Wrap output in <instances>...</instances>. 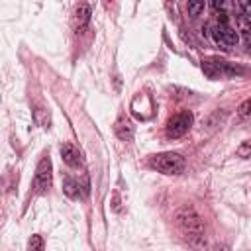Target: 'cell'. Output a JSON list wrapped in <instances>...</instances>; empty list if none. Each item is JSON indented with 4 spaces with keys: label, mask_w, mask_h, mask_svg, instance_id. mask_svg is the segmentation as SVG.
<instances>
[{
    "label": "cell",
    "mask_w": 251,
    "mask_h": 251,
    "mask_svg": "<svg viewBox=\"0 0 251 251\" xmlns=\"http://www.w3.org/2000/svg\"><path fill=\"white\" fill-rule=\"evenodd\" d=\"M175 222H176V227L180 229V233L186 237V241L196 247V249H202L206 247V235H204V222L202 218L198 216V212L194 208H180L176 214H175Z\"/></svg>",
    "instance_id": "obj_1"
},
{
    "label": "cell",
    "mask_w": 251,
    "mask_h": 251,
    "mask_svg": "<svg viewBox=\"0 0 251 251\" xmlns=\"http://www.w3.org/2000/svg\"><path fill=\"white\" fill-rule=\"evenodd\" d=\"M206 29H208L210 39L216 45H222L224 49H229V47L237 45V41H239V35L229 25V20H227V14L226 12H218V20L214 24H210Z\"/></svg>",
    "instance_id": "obj_2"
},
{
    "label": "cell",
    "mask_w": 251,
    "mask_h": 251,
    "mask_svg": "<svg viewBox=\"0 0 251 251\" xmlns=\"http://www.w3.org/2000/svg\"><path fill=\"white\" fill-rule=\"evenodd\" d=\"M149 167L163 175H180L184 171V157L180 153H173V151L151 155Z\"/></svg>",
    "instance_id": "obj_3"
},
{
    "label": "cell",
    "mask_w": 251,
    "mask_h": 251,
    "mask_svg": "<svg viewBox=\"0 0 251 251\" xmlns=\"http://www.w3.org/2000/svg\"><path fill=\"white\" fill-rule=\"evenodd\" d=\"M202 71L208 78H227V76H235V75H243L245 71L229 61H224L220 57H210L202 61Z\"/></svg>",
    "instance_id": "obj_4"
},
{
    "label": "cell",
    "mask_w": 251,
    "mask_h": 251,
    "mask_svg": "<svg viewBox=\"0 0 251 251\" xmlns=\"http://www.w3.org/2000/svg\"><path fill=\"white\" fill-rule=\"evenodd\" d=\"M53 167H51V159L49 155H43L41 161L37 163L35 169V176H33V190L37 194H43L51 188V180H53Z\"/></svg>",
    "instance_id": "obj_5"
},
{
    "label": "cell",
    "mask_w": 251,
    "mask_h": 251,
    "mask_svg": "<svg viewBox=\"0 0 251 251\" xmlns=\"http://www.w3.org/2000/svg\"><path fill=\"white\" fill-rule=\"evenodd\" d=\"M192 126V114L188 110L175 114L173 118H169L167 122V135L169 137H182Z\"/></svg>",
    "instance_id": "obj_6"
},
{
    "label": "cell",
    "mask_w": 251,
    "mask_h": 251,
    "mask_svg": "<svg viewBox=\"0 0 251 251\" xmlns=\"http://www.w3.org/2000/svg\"><path fill=\"white\" fill-rule=\"evenodd\" d=\"M61 157H63V161L69 165V167H73V169H76V167H80L82 165V155H80V151L73 145V143H63L61 145Z\"/></svg>",
    "instance_id": "obj_7"
},
{
    "label": "cell",
    "mask_w": 251,
    "mask_h": 251,
    "mask_svg": "<svg viewBox=\"0 0 251 251\" xmlns=\"http://www.w3.org/2000/svg\"><path fill=\"white\" fill-rule=\"evenodd\" d=\"M90 22V6L88 4H78L73 12V25L76 31H82L86 24Z\"/></svg>",
    "instance_id": "obj_8"
},
{
    "label": "cell",
    "mask_w": 251,
    "mask_h": 251,
    "mask_svg": "<svg viewBox=\"0 0 251 251\" xmlns=\"http://www.w3.org/2000/svg\"><path fill=\"white\" fill-rule=\"evenodd\" d=\"M114 131H116V135H118L120 139H124V141H129V139L133 137V126H131V122H129L126 116H120V118H118V122H116V126H114Z\"/></svg>",
    "instance_id": "obj_9"
},
{
    "label": "cell",
    "mask_w": 251,
    "mask_h": 251,
    "mask_svg": "<svg viewBox=\"0 0 251 251\" xmlns=\"http://www.w3.org/2000/svg\"><path fill=\"white\" fill-rule=\"evenodd\" d=\"M63 190H65V194L71 196V198L82 196V194H80V182L75 180L73 176H65V178H63Z\"/></svg>",
    "instance_id": "obj_10"
},
{
    "label": "cell",
    "mask_w": 251,
    "mask_h": 251,
    "mask_svg": "<svg viewBox=\"0 0 251 251\" xmlns=\"http://www.w3.org/2000/svg\"><path fill=\"white\" fill-rule=\"evenodd\" d=\"M43 249H45V241H43V237H41L39 233L31 235L29 241H27V251H43Z\"/></svg>",
    "instance_id": "obj_11"
},
{
    "label": "cell",
    "mask_w": 251,
    "mask_h": 251,
    "mask_svg": "<svg viewBox=\"0 0 251 251\" xmlns=\"http://www.w3.org/2000/svg\"><path fill=\"white\" fill-rule=\"evenodd\" d=\"M33 120H35L41 127H49V114H47V110L35 108V110H33Z\"/></svg>",
    "instance_id": "obj_12"
},
{
    "label": "cell",
    "mask_w": 251,
    "mask_h": 251,
    "mask_svg": "<svg viewBox=\"0 0 251 251\" xmlns=\"http://www.w3.org/2000/svg\"><path fill=\"white\" fill-rule=\"evenodd\" d=\"M204 2H188V14L192 16V18H196V16H200L202 12H204Z\"/></svg>",
    "instance_id": "obj_13"
},
{
    "label": "cell",
    "mask_w": 251,
    "mask_h": 251,
    "mask_svg": "<svg viewBox=\"0 0 251 251\" xmlns=\"http://www.w3.org/2000/svg\"><path fill=\"white\" fill-rule=\"evenodd\" d=\"M249 106H251V102H249V100H245V102L239 106V118H241V120H245V118H247V114H249Z\"/></svg>",
    "instance_id": "obj_14"
},
{
    "label": "cell",
    "mask_w": 251,
    "mask_h": 251,
    "mask_svg": "<svg viewBox=\"0 0 251 251\" xmlns=\"http://www.w3.org/2000/svg\"><path fill=\"white\" fill-rule=\"evenodd\" d=\"M249 147H251V145H249V141H245V143L237 149V153H239L241 157H249Z\"/></svg>",
    "instance_id": "obj_15"
},
{
    "label": "cell",
    "mask_w": 251,
    "mask_h": 251,
    "mask_svg": "<svg viewBox=\"0 0 251 251\" xmlns=\"http://www.w3.org/2000/svg\"><path fill=\"white\" fill-rule=\"evenodd\" d=\"M212 251H229V247H227V245H224V243H222V245H216V247H214V249H212Z\"/></svg>",
    "instance_id": "obj_16"
}]
</instances>
